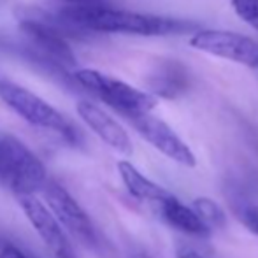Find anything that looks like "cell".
Masks as SVG:
<instances>
[{
	"label": "cell",
	"mask_w": 258,
	"mask_h": 258,
	"mask_svg": "<svg viewBox=\"0 0 258 258\" xmlns=\"http://www.w3.org/2000/svg\"><path fill=\"white\" fill-rule=\"evenodd\" d=\"M60 18L65 23L81 30L144 35V37L181 34L191 28L184 21L172 20V18L111 9L107 6H67L60 9Z\"/></svg>",
	"instance_id": "cell-1"
},
{
	"label": "cell",
	"mask_w": 258,
	"mask_h": 258,
	"mask_svg": "<svg viewBox=\"0 0 258 258\" xmlns=\"http://www.w3.org/2000/svg\"><path fill=\"white\" fill-rule=\"evenodd\" d=\"M46 179V167L34 151L16 137L0 136V184L21 197L44 188Z\"/></svg>",
	"instance_id": "cell-2"
},
{
	"label": "cell",
	"mask_w": 258,
	"mask_h": 258,
	"mask_svg": "<svg viewBox=\"0 0 258 258\" xmlns=\"http://www.w3.org/2000/svg\"><path fill=\"white\" fill-rule=\"evenodd\" d=\"M74 79L86 92L93 93L97 99L121 112L125 118L150 114L151 109H155L158 104L156 97L151 93L137 90L128 83L119 81L112 76L93 71V69H78L74 72Z\"/></svg>",
	"instance_id": "cell-3"
},
{
	"label": "cell",
	"mask_w": 258,
	"mask_h": 258,
	"mask_svg": "<svg viewBox=\"0 0 258 258\" xmlns=\"http://www.w3.org/2000/svg\"><path fill=\"white\" fill-rule=\"evenodd\" d=\"M0 100L30 125L56 132L69 141H76V130L71 121L30 90L7 79H0Z\"/></svg>",
	"instance_id": "cell-4"
},
{
	"label": "cell",
	"mask_w": 258,
	"mask_h": 258,
	"mask_svg": "<svg viewBox=\"0 0 258 258\" xmlns=\"http://www.w3.org/2000/svg\"><path fill=\"white\" fill-rule=\"evenodd\" d=\"M190 46L213 56L225 58L249 69H258V41L248 35L206 28L199 30L190 39Z\"/></svg>",
	"instance_id": "cell-5"
},
{
	"label": "cell",
	"mask_w": 258,
	"mask_h": 258,
	"mask_svg": "<svg viewBox=\"0 0 258 258\" xmlns=\"http://www.w3.org/2000/svg\"><path fill=\"white\" fill-rule=\"evenodd\" d=\"M126 119L160 153L169 156L170 160H174V162L181 163L184 167H195L197 160H195L194 151L165 121H162L153 114L132 116V118Z\"/></svg>",
	"instance_id": "cell-6"
},
{
	"label": "cell",
	"mask_w": 258,
	"mask_h": 258,
	"mask_svg": "<svg viewBox=\"0 0 258 258\" xmlns=\"http://www.w3.org/2000/svg\"><path fill=\"white\" fill-rule=\"evenodd\" d=\"M46 206L54 214L58 223L67 228L72 235L86 242H95V230L90 221L86 211L78 204L74 197L56 183H49L44 186Z\"/></svg>",
	"instance_id": "cell-7"
},
{
	"label": "cell",
	"mask_w": 258,
	"mask_h": 258,
	"mask_svg": "<svg viewBox=\"0 0 258 258\" xmlns=\"http://www.w3.org/2000/svg\"><path fill=\"white\" fill-rule=\"evenodd\" d=\"M21 209L25 216L32 223L41 239L46 242L49 249L54 253L56 258H76V253L72 249L71 242L67 241L63 234V227L58 223L54 214L49 211V207L42 201H39L35 195H21L18 197Z\"/></svg>",
	"instance_id": "cell-8"
},
{
	"label": "cell",
	"mask_w": 258,
	"mask_h": 258,
	"mask_svg": "<svg viewBox=\"0 0 258 258\" xmlns=\"http://www.w3.org/2000/svg\"><path fill=\"white\" fill-rule=\"evenodd\" d=\"M20 30L53 61L65 65V67H78V60L72 53V48L69 46L60 28H56L54 25L35 20V18H28L20 23Z\"/></svg>",
	"instance_id": "cell-9"
},
{
	"label": "cell",
	"mask_w": 258,
	"mask_h": 258,
	"mask_svg": "<svg viewBox=\"0 0 258 258\" xmlns=\"http://www.w3.org/2000/svg\"><path fill=\"white\" fill-rule=\"evenodd\" d=\"M78 114L107 146L123 155L132 153V141H130L126 130L102 107L90 102V100H81V102H78Z\"/></svg>",
	"instance_id": "cell-10"
},
{
	"label": "cell",
	"mask_w": 258,
	"mask_h": 258,
	"mask_svg": "<svg viewBox=\"0 0 258 258\" xmlns=\"http://www.w3.org/2000/svg\"><path fill=\"white\" fill-rule=\"evenodd\" d=\"M190 85L188 69L176 60H165L153 69L150 76V86L155 95L165 99H176L183 95Z\"/></svg>",
	"instance_id": "cell-11"
},
{
	"label": "cell",
	"mask_w": 258,
	"mask_h": 258,
	"mask_svg": "<svg viewBox=\"0 0 258 258\" xmlns=\"http://www.w3.org/2000/svg\"><path fill=\"white\" fill-rule=\"evenodd\" d=\"M118 172L121 176V181L126 190H128V194L134 199H137V201L150 202V204L156 206V209H158V206L165 199L170 197V194L165 188H162L160 184H156L153 181L148 179L146 176H143L130 162H125V160L119 162Z\"/></svg>",
	"instance_id": "cell-12"
},
{
	"label": "cell",
	"mask_w": 258,
	"mask_h": 258,
	"mask_svg": "<svg viewBox=\"0 0 258 258\" xmlns=\"http://www.w3.org/2000/svg\"><path fill=\"white\" fill-rule=\"evenodd\" d=\"M158 211L165 218L167 223L172 225L177 230L184 232V234L195 235V237H206V235H209L211 228L201 220V216L195 213V209L181 204L174 195L165 199L158 206Z\"/></svg>",
	"instance_id": "cell-13"
},
{
	"label": "cell",
	"mask_w": 258,
	"mask_h": 258,
	"mask_svg": "<svg viewBox=\"0 0 258 258\" xmlns=\"http://www.w3.org/2000/svg\"><path fill=\"white\" fill-rule=\"evenodd\" d=\"M194 209L209 228L211 227H223L225 225L223 209H221L216 202L211 201V199H197L194 204Z\"/></svg>",
	"instance_id": "cell-14"
},
{
	"label": "cell",
	"mask_w": 258,
	"mask_h": 258,
	"mask_svg": "<svg viewBox=\"0 0 258 258\" xmlns=\"http://www.w3.org/2000/svg\"><path fill=\"white\" fill-rule=\"evenodd\" d=\"M230 6L244 23L258 30V0H230Z\"/></svg>",
	"instance_id": "cell-15"
},
{
	"label": "cell",
	"mask_w": 258,
	"mask_h": 258,
	"mask_svg": "<svg viewBox=\"0 0 258 258\" xmlns=\"http://www.w3.org/2000/svg\"><path fill=\"white\" fill-rule=\"evenodd\" d=\"M235 214L244 223L249 232L258 235V207L251 204H239L235 206Z\"/></svg>",
	"instance_id": "cell-16"
},
{
	"label": "cell",
	"mask_w": 258,
	"mask_h": 258,
	"mask_svg": "<svg viewBox=\"0 0 258 258\" xmlns=\"http://www.w3.org/2000/svg\"><path fill=\"white\" fill-rule=\"evenodd\" d=\"M0 258H28L21 249H18L13 242L0 237Z\"/></svg>",
	"instance_id": "cell-17"
},
{
	"label": "cell",
	"mask_w": 258,
	"mask_h": 258,
	"mask_svg": "<svg viewBox=\"0 0 258 258\" xmlns=\"http://www.w3.org/2000/svg\"><path fill=\"white\" fill-rule=\"evenodd\" d=\"M69 6H105L104 0H65Z\"/></svg>",
	"instance_id": "cell-18"
},
{
	"label": "cell",
	"mask_w": 258,
	"mask_h": 258,
	"mask_svg": "<svg viewBox=\"0 0 258 258\" xmlns=\"http://www.w3.org/2000/svg\"><path fill=\"white\" fill-rule=\"evenodd\" d=\"M177 258H202L199 253H195L194 249H181Z\"/></svg>",
	"instance_id": "cell-19"
}]
</instances>
